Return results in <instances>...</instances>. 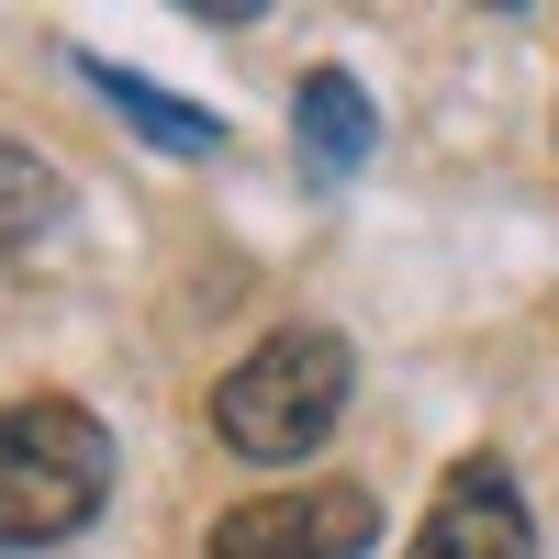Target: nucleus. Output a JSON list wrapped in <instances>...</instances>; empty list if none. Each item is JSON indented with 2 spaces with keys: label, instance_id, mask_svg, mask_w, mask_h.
<instances>
[{
  "label": "nucleus",
  "instance_id": "f257e3e1",
  "mask_svg": "<svg viewBox=\"0 0 559 559\" xmlns=\"http://www.w3.org/2000/svg\"><path fill=\"white\" fill-rule=\"evenodd\" d=\"M112 492V437L79 403H0V548H57L102 515Z\"/></svg>",
  "mask_w": 559,
  "mask_h": 559
},
{
  "label": "nucleus",
  "instance_id": "f03ea898",
  "mask_svg": "<svg viewBox=\"0 0 559 559\" xmlns=\"http://www.w3.org/2000/svg\"><path fill=\"white\" fill-rule=\"evenodd\" d=\"M347 347L324 336V324H280L269 347H247L236 369L213 381V426L236 459H302L336 437V414H347Z\"/></svg>",
  "mask_w": 559,
  "mask_h": 559
},
{
  "label": "nucleus",
  "instance_id": "7ed1b4c3",
  "mask_svg": "<svg viewBox=\"0 0 559 559\" xmlns=\"http://www.w3.org/2000/svg\"><path fill=\"white\" fill-rule=\"evenodd\" d=\"M369 537H381V503L358 481H302L213 515V559H369Z\"/></svg>",
  "mask_w": 559,
  "mask_h": 559
},
{
  "label": "nucleus",
  "instance_id": "20e7f679",
  "mask_svg": "<svg viewBox=\"0 0 559 559\" xmlns=\"http://www.w3.org/2000/svg\"><path fill=\"white\" fill-rule=\"evenodd\" d=\"M403 559H537V526H526V492L503 481V459H459L437 481L426 526H414Z\"/></svg>",
  "mask_w": 559,
  "mask_h": 559
},
{
  "label": "nucleus",
  "instance_id": "39448f33",
  "mask_svg": "<svg viewBox=\"0 0 559 559\" xmlns=\"http://www.w3.org/2000/svg\"><path fill=\"white\" fill-rule=\"evenodd\" d=\"M292 134H302V157H313L324 179H347V168L369 157V90H358L347 68H313L302 102H292Z\"/></svg>",
  "mask_w": 559,
  "mask_h": 559
},
{
  "label": "nucleus",
  "instance_id": "423d86ee",
  "mask_svg": "<svg viewBox=\"0 0 559 559\" xmlns=\"http://www.w3.org/2000/svg\"><path fill=\"white\" fill-rule=\"evenodd\" d=\"M90 90H102V102L146 134V146H168V157H213L224 146V123L213 112H191V102H168L157 79H134V68H112V57H90Z\"/></svg>",
  "mask_w": 559,
  "mask_h": 559
},
{
  "label": "nucleus",
  "instance_id": "0eeeda50",
  "mask_svg": "<svg viewBox=\"0 0 559 559\" xmlns=\"http://www.w3.org/2000/svg\"><path fill=\"white\" fill-rule=\"evenodd\" d=\"M45 224H57V168H45L34 146H12V134H0V258L34 247Z\"/></svg>",
  "mask_w": 559,
  "mask_h": 559
}]
</instances>
